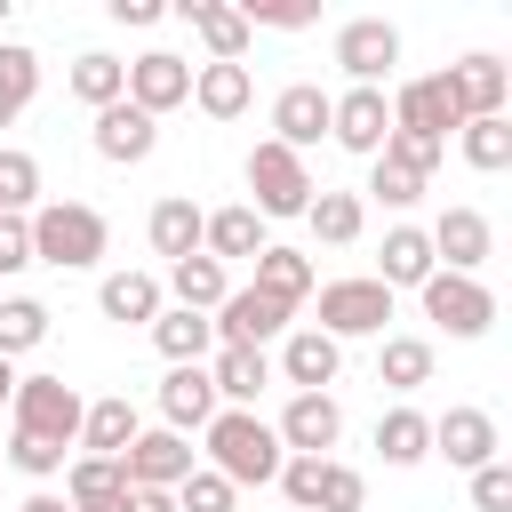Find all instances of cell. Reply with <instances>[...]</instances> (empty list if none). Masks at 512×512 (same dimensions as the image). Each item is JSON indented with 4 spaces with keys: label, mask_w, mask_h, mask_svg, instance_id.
I'll list each match as a JSON object with an SVG mask.
<instances>
[{
    "label": "cell",
    "mask_w": 512,
    "mask_h": 512,
    "mask_svg": "<svg viewBox=\"0 0 512 512\" xmlns=\"http://www.w3.org/2000/svg\"><path fill=\"white\" fill-rule=\"evenodd\" d=\"M200 440H208V448H200V456H208V472H216V480H232V488H272V480H280V464H288L280 432H272L256 408H216Z\"/></svg>",
    "instance_id": "cell-1"
},
{
    "label": "cell",
    "mask_w": 512,
    "mask_h": 512,
    "mask_svg": "<svg viewBox=\"0 0 512 512\" xmlns=\"http://www.w3.org/2000/svg\"><path fill=\"white\" fill-rule=\"evenodd\" d=\"M24 224H32V264H56V272H88L112 240V224L88 200H40Z\"/></svg>",
    "instance_id": "cell-2"
},
{
    "label": "cell",
    "mask_w": 512,
    "mask_h": 512,
    "mask_svg": "<svg viewBox=\"0 0 512 512\" xmlns=\"http://www.w3.org/2000/svg\"><path fill=\"white\" fill-rule=\"evenodd\" d=\"M280 496H288V512H368V480L336 456H288Z\"/></svg>",
    "instance_id": "cell-3"
},
{
    "label": "cell",
    "mask_w": 512,
    "mask_h": 512,
    "mask_svg": "<svg viewBox=\"0 0 512 512\" xmlns=\"http://www.w3.org/2000/svg\"><path fill=\"white\" fill-rule=\"evenodd\" d=\"M248 192H256L248 208H256V216L272 224V216H304L320 184H312V168H304V152H288V144H272V136H264V144L248 152Z\"/></svg>",
    "instance_id": "cell-4"
},
{
    "label": "cell",
    "mask_w": 512,
    "mask_h": 512,
    "mask_svg": "<svg viewBox=\"0 0 512 512\" xmlns=\"http://www.w3.org/2000/svg\"><path fill=\"white\" fill-rule=\"evenodd\" d=\"M80 408H88V400H80L64 376H16V400H8L16 432L56 440V448H72V440H80Z\"/></svg>",
    "instance_id": "cell-5"
},
{
    "label": "cell",
    "mask_w": 512,
    "mask_h": 512,
    "mask_svg": "<svg viewBox=\"0 0 512 512\" xmlns=\"http://www.w3.org/2000/svg\"><path fill=\"white\" fill-rule=\"evenodd\" d=\"M208 328H216V344H232V352H264L272 336L296 328V312H288L280 296H264V288H232V296L208 312Z\"/></svg>",
    "instance_id": "cell-6"
},
{
    "label": "cell",
    "mask_w": 512,
    "mask_h": 512,
    "mask_svg": "<svg viewBox=\"0 0 512 512\" xmlns=\"http://www.w3.org/2000/svg\"><path fill=\"white\" fill-rule=\"evenodd\" d=\"M384 320H392V288L384 280H328L320 288V336H384Z\"/></svg>",
    "instance_id": "cell-7"
},
{
    "label": "cell",
    "mask_w": 512,
    "mask_h": 512,
    "mask_svg": "<svg viewBox=\"0 0 512 512\" xmlns=\"http://www.w3.org/2000/svg\"><path fill=\"white\" fill-rule=\"evenodd\" d=\"M416 296H424V320L448 328V336H488L496 328V296L480 280H464V272H432Z\"/></svg>",
    "instance_id": "cell-8"
},
{
    "label": "cell",
    "mask_w": 512,
    "mask_h": 512,
    "mask_svg": "<svg viewBox=\"0 0 512 512\" xmlns=\"http://www.w3.org/2000/svg\"><path fill=\"white\" fill-rule=\"evenodd\" d=\"M424 240H432V264L440 272H464V280H480V264L496 256V232H488L480 208H440Z\"/></svg>",
    "instance_id": "cell-9"
},
{
    "label": "cell",
    "mask_w": 512,
    "mask_h": 512,
    "mask_svg": "<svg viewBox=\"0 0 512 512\" xmlns=\"http://www.w3.org/2000/svg\"><path fill=\"white\" fill-rule=\"evenodd\" d=\"M336 64L352 72V88H384L392 64H400V32H392L384 16H352V24L336 32Z\"/></svg>",
    "instance_id": "cell-10"
},
{
    "label": "cell",
    "mask_w": 512,
    "mask_h": 512,
    "mask_svg": "<svg viewBox=\"0 0 512 512\" xmlns=\"http://www.w3.org/2000/svg\"><path fill=\"white\" fill-rule=\"evenodd\" d=\"M328 136H336L344 152L376 160L384 136H392V104H384V88H344V96H328Z\"/></svg>",
    "instance_id": "cell-11"
},
{
    "label": "cell",
    "mask_w": 512,
    "mask_h": 512,
    "mask_svg": "<svg viewBox=\"0 0 512 512\" xmlns=\"http://www.w3.org/2000/svg\"><path fill=\"white\" fill-rule=\"evenodd\" d=\"M192 464H200V456H192V440H184V432H168V424H160V432H136V440L120 448V480H128V488H176Z\"/></svg>",
    "instance_id": "cell-12"
},
{
    "label": "cell",
    "mask_w": 512,
    "mask_h": 512,
    "mask_svg": "<svg viewBox=\"0 0 512 512\" xmlns=\"http://www.w3.org/2000/svg\"><path fill=\"white\" fill-rule=\"evenodd\" d=\"M272 432H280L288 456H328V448L344 440V408H336V392H296Z\"/></svg>",
    "instance_id": "cell-13"
},
{
    "label": "cell",
    "mask_w": 512,
    "mask_h": 512,
    "mask_svg": "<svg viewBox=\"0 0 512 512\" xmlns=\"http://www.w3.org/2000/svg\"><path fill=\"white\" fill-rule=\"evenodd\" d=\"M128 104L136 112H176V104H192V64L184 56H168V48H144L136 64H128Z\"/></svg>",
    "instance_id": "cell-14"
},
{
    "label": "cell",
    "mask_w": 512,
    "mask_h": 512,
    "mask_svg": "<svg viewBox=\"0 0 512 512\" xmlns=\"http://www.w3.org/2000/svg\"><path fill=\"white\" fill-rule=\"evenodd\" d=\"M392 104V128H416V136H456L464 128V112H456V96H448V80L440 72H424V80H400V96H384Z\"/></svg>",
    "instance_id": "cell-15"
},
{
    "label": "cell",
    "mask_w": 512,
    "mask_h": 512,
    "mask_svg": "<svg viewBox=\"0 0 512 512\" xmlns=\"http://www.w3.org/2000/svg\"><path fill=\"white\" fill-rule=\"evenodd\" d=\"M440 80H448V96H456L464 120H504V104H512V72H504L496 56H464V64H448Z\"/></svg>",
    "instance_id": "cell-16"
},
{
    "label": "cell",
    "mask_w": 512,
    "mask_h": 512,
    "mask_svg": "<svg viewBox=\"0 0 512 512\" xmlns=\"http://www.w3.org/2000/svg\"><path fill=\"white\" fill-rule=\"evenodd\" d=\"M264 248H272V240H264V216H256L248 200L200 216V256H216V264H256Z\"/></svg>",
    "instance_id": "cell-17"
},
{
    "label": "cell",
    "mask_w": 512,
    "mask_h": 512,
    "mask_svg": "<svg viewBox=\"0 0 512 512\" xmlns=\"http://www.w3.org/2000/svg\"><path fill=\"white\" fill-rule=\"evenodd\" d=\"M432 456H448L456 472L496 464V416H488V408H448V416H432Z\"/></svg>",
    "instance_id": "cell-18"
},
{
    "label": "cell",
    "mask_w": 512,
    "mask_h": 512,
    "mask_svg": "<svg viewBox=\"0 0 512 512\" xmlns=\"http://www.w3.org/2000/svg\"><path fill=\"white\" fill-rule=\"evenodd\" d=\"M320 136H328V88H320V80H288V88L272 96V144L304 152V144H320Z\"/></svg>",
    "instance_id": "cell-19"
},
{
    "label": "cell",
    "mask_w": 512,
    "mask_h": 512,
    "mask_svg": "<svg viewBox=\"0 0 512 512\" xmlns=\"http://www.w3.org/2000/svg\"><path fill=\"white\" fill-rule=\"evenodd\" d=\"M152 144H160V120H152V112H136L128 96L96 112V160H112V168H136V160H152Z\"/></svg>",
    "instance_id": "cell-20"
},
{
    "label": "cell",
    "mask_w": 512,
    "mask_h": 512,
    "mask_svg": "<svg viewBox=\"0 0 512 512\" xmlns=\"http://www.w3.org/2000/svg\"><path fill=\"white\" fill-rule=\"evenodd\" d=\"M336 368H344V344H336V336H320V328H288V336H280V376H288L296 392H328Z\"/></svg>",
    "instance_id": "cell-21"
},
{
    "label": "cell",
    "mask_w": 512,
    "mask_h": 512,
    "mask_svg": "<svg viewBox=\"0 0 512 512\" xmlns=\"http://www.w3.org/2000/svg\"><path fill=\"white\" fill-rule=\"evenodd\" d=\"M200 200L192 192H168V200H152V216H144V240H152V256H168V264H184V256H200Z\"/></svg>",
    "instance_id": "cell-22"
},
{
    "label": "cell",
    "mask_w": 512,
    "mask_h": 512,
    "mask_svg": "<svg viewBox=\"0 0 512 512\" xmlns=\"http://www.w3.org/2000/svg\"><path fill=\"white\" fill-rule=\"evenodd\" d=\"M216 408H224V400H216L208 368H168V376H160V424H168V432H208Z\"/></svg>",
    "instance_id": "cell-23"
},
{
    "label": "cell",
    "mask_w": 512,
    "mask_h": 512,
    "mask_svg": "<svg viewBox=\"0 0 512 512\" xmlns=\"http://www.w3.org/2000/svg\"><path fill=\"white\" fill-rule=\"evenodd\" d=\"M176 16L208 40V64H240V56H248V40H256V32H248V16H240V8H224V0H176Z\"/></svg>",
    "instance_id": "cell-24"
},
{
    "label": "cell",
    "mask_w": 512,
    "mask_h": 512,
    "mask_svg": "<svg viewBox=\"0 0 512 512\" xmlns=\"http://www.w3.org/2000/svg\"><path fill=\"white\" fill-rule=\"evenodd\" d=\"M152 344H160V360H168V368H208V352H216V328H208V312L160 304V320H152Z\"/></svg>",
    "instance_id": "cell-25"
},
{
    "label": "cell",
    "mask_w": 512,
    "mask_h": 512,
    "mask_svg": "<svg viewBox=\"0 0 512 512\" xmlns=\"http://www.w3.org/2000/svg\"><path fill=\"white\" fill-rule=\"evenodd\" d=\"M440 264H432V240H424V224H392L384 232V256H376V272L368 280H384V288H424Z\"/></svg>",
    "instance_id": "cell-26"
},
{
    "label": "cell",
    "mask_w": 512,
    "mask_h": 512,
    "mask_svg": "<svg viewBox=\"0 0 512 512\" xmlns=\"http://www.w3.org/2000/svg\"><path fill=\"white\" fill-rule=\"evenodd\" d=\"M192 104H200L208 120H240V112L256 104L248 64H192Z\"/></svg>",
    "instance_id": "cell-27"
},
{
    "label": "cell",
    "mask_w": 512,
    "mask_h": 512,
    "mask_svg": "<svg viewBox=\"0 0 512 512\" xmlns=\"http://www.w3.org/2000/svg\"><path fill=\"white\" fill-rule=\"evenodd\" d=\"M208 384H216L224 408H256V392L272 384V360H264V352H232V344H216V352H208Z\"/></svg>",
    "instance_id": "cell-28"
},
{
    "label": "cell",
    "mask_w": 512,
    "mask_h": 512,
    "mask_svg": "<svg viewBox=\"0 0 512 512\" xmlns=\"http://www.w3.org/2000/svg\"><path fill=\"white\" fill-rule=\"evenodd\" d=\"M136 432H144V424H136V400H128V392H104V400L80 408V448H88V456H120Z\"/></svg>",
    "instance_id": "cell-29"
},
{
    "label": "cell",
    "mask_w": 512,
    "mask_h": 512,
    "mask_svg": "<svg viewBox=\"0 0 512 512\" xmlns=\"http://www.w3.org/2000/svg\"><path fill=\"white\" fill-rule=\"evenodd\" d=\"M96 312H104V320H120V328H128V320H136V328H152V320H160V280H152V272H104Z\"/></svg>",
    "instance_id": "cell-30"
},
{
    "label": "cell",
    "mask_w": 512,
    "mask_h": 512,
    "mask_svg": "<svg viewBox=\"0 0 512 512\" xmlns=\"http://www.w3.org/2000/svg\"><path fill=\"white\" fill-rule=\"evenodd\" d=\"M304 224H312V240H328V248H352L360 240V224H368V200L360 192H312V208H304Z\"/></svg>",
    "instance_id": "cell-31"
},
{
    "label": "cell",
    "mask_w": 512,
    "mask_h": 512,
    "mask_svg": "<svg viewBox=\"0 0 512 512\" xmlns=\"http://www.w3.org/2000/svg\"><path fill=\"white\" fill-rule=\"evenodd\" d=\"M248 288H264V296H280V304L296 312V304L312 296V256H304V248H280V240H272V248L256 256V280H248Z\"/></svg>",
    "instance_id": "cell-32"
},
{
    "label": "cell",
    "mask_w": 512,
    "mask_h": 512,
    "mask_svg": "<svg viewBox=\"0 0 512 512\" xmlns=\"http://www.w3.org/2000/svg\"><path fill=\"white\" fill-rule=\"evenodd\" d=\"M168 296H176L184 312H216V304L232 296V280H224L216 256H184V264H168Z\"/></svg>",
    "instance_id": "cell-33"
},
{
    "label": "cell",
    "mask_w": 512,
    "mask_h": 512,
    "mask_svg": "<svg viewBox=\"0 0 512 512\" xmlns=\"http://www.w3.org/2000/svg\"><path fill=\"white\" fill-rule=\"evenodd\" d=\"M72 96H80L88 112H104V104H120V96H128V64H120V56H104V48H88V56H72Z\"/></svg>",
    "instance_id": "cell-34"
},
{
    "label": "cell",
    "mask_w": 512,
    "mask_h": 512,
    "mask_svg": "<svg viewBox=\"0 0 512 512\" xmlns=\"http://www.w3.org/2000/svg\"><path fill=\"white\" fill-rule=\"evenodd\" d=\"M376 384H392V392L432 384V344H424V336H384V344H376Z\"/></svg>",
    "instance_id": "cell-35"
},
{
    "label": "cell",
    "mask_w": 512,
    "mask_h": 512,
    "mask_svg": "<svg viewBox=\"0 0 512 512\" xmlns=\"http://www.w3.org/2000/svg\"><path fill=\"white\" fill-rule=\"evenodd\" d=\"M376 448H384V464H424L432 456V416H416V408H392V416H376Z\"/></svg>",
    "instance_id": "cell-36"
},
{
    "label": "cell",
    "mask_w": 512,
    "mask_h": 512,
    "mask_svg": "<svg viewBox=\"0 0 512 512\" xmlns=\"http://www.w3.org/2000/svg\"><path fill=\"white\" fill-rule=\"evenodd\" d=\"M48 344V304L40 296H0V360Z\"/></svg>",
    "instance_id": "cell-37"
},
{
    "label": "cell",
    "mask_w": 512,
    "mask_h": 512,
    "mask_svg": "<svg viewBox=\"0 0 512 512\" xmlns=\"http://www.w3.org/2000/svg\"><path fill=\"white\" fill-rule=\"evenodd\" d=\"M32 96H40V56H32L24 40H0V128H8Z\"/></svg>",
    "instance_id": "cell-38"
},
{
    "label": "cell",
    "mask_w": 512,
    "mask_h": 512,
    "mask_svg": "<svg viewBox=\"0 0 512 512\" xmlns=\"http://www.w3.org/2000/svg\"><path fill=\"white\" fill-rule=\"evenodd\" d=\"M456 152H464L480 176L512 168V120H464V128H456Z\"/></svg>",
    "instance_id": "cell-39"
},
{
    "label": "cell",
    "mask_w": 512,
    "mask_h": 512,
    "mask_svg": "<svg viewBox=\"0 0 512 512\" xmlns=\"http://www.w3.org/2000/svg\"><path fill=\"white\" fill-rule=\"evenodd\" d=\"M40 208V160L0 144V216H32Z\"/></svg>",
    "instance_id": "cell-40"
},
{
    "label": "cell",
    "mask_w": 512,
    "mask_h": 512,
    "mask_svg": "<svg viewBox=\"0 0 512 512\" xmlns=\"http://www.w3.org/2000/svg\"><path fill=\"white\" fill-rule=\"evenodd\" d=\"M440 152H448L440 136H416V128H392L376 160H392V168H408V176H424V184H432V168H440Z\"/></svg>",
    "instance_id": "cell-41"
},
{
    "label": "cell",
    "mask_w": 512,
    "mask_h": 512,
    "mask_svg": "<svg viewBox=\"0 0 512 512\" xmlns=\"http://www.w3.org/2000/svg\"><path fill=\"white\" fill-rule=\"evenodd\" d=\"M232 496H240V488H232V480H216L208 464H192V472L176 480V512H232Z\"/></svg>",
    "instance_id": "cell-42"
},
{
    "label": "cell",
    "mask_w": 512,
    "mask_h": 512,
    "mask_svg": "<svg viewBox=\"0 0 512 512\" xmlns=\"http://www.w3.org/2000/svg\"><path fill=\"white\" fill-rule=\"evenodd\" d=\"M368 200L416 208V200H424V176H408V168H392V160H368Z\"/></svg>",
    "instance_id": "cell-43"
},
{
    "label": "cell",
    "mask_w": 512,
    "mask_h": 512,
    "mask_svg": "<svg viewBox=\"0 0 512 512\" xmlns=\"http://www.w3.org/2000/svg\"><path fill=\"white\" fill-rule=\"evenodd\" d=\"M8 464H16L24 480H56V472H64V448H56V440H32V432H16V440H8Z\"/></svg>",
    "instance_id": "cell-44"
},
{
    "label": "cell",
    "mask_w": 512,
    "mask_h": 512,
    "mask_svg": "<svg viewBox=\"0 0 512 512\" xmlns=\"http://www.w3.org/2000/svg\"><path fill=\"white\" fill-rule=\"evenodd\" d=\"M472 504H480V512H512V464H504V456L472 472Z\"/></svg>",
    "instance_id": "cell-45"
},
{
    "label": "cell",
    "mask_w": 512,
    "mask_h": 512,
    "mask_svg": "<svg viewBox=\"0 0 512 512\" xmlns=\"http://www.w3.org/2000/svg\"><path fill=\"white\" fill-rule=\"evenodd\" d=\"M240 16H248V32H256V24H272V32H304L320 8H304V0H272V8H240Z\"/></svg>",
    "instance_id": "cell-46"
},
{
    "label": "cell",
    "mask_w": 512,
    "mask_h": 512,
    "mask_svg": "<svg viewBox=\"0 0 512 512\" xmlns=\"http://www.w3.org/2000/svg\"><path fill=\"white\" fill-rule=\"evenodd\" d=\"M24 264H32V224L0 216V272H24Z\"/></svg>",
    "instance_id": "cell-47"
},
{
    "label": "cell",
    "mask_w": 512,
    "mask_h": 512,
    "mask_svg": "<svg viewBox=\"0 0 512 512\" xmlns=\"http://www.w3.org/2000/svg\"><path fill=\"white\" fill-rule=\"evenodd\" d=\"M120 512H176V488H128Z\"/></svg>",
    "instance_id": "cell-48"
},
{
    "label": "cell",
    "mask_w": 512,
    "mask_h": 512,
    "mask_svg": "<svg viewBox=\"0 0 512 512\" xmlns=\"http://www.w3.org/2000/svg\"><path fill=\"white\" fill-rule=\"evenodd\" d=\"M168 8L160 0H112V24H160Z\"/></svg>",
    "instance_id": "cell-49"
},
{
    "label": "cell",
    "mask_w": 512,
    "mask_h": 512,
    "mask_svg": "<svg viewBox=\"0 0 512 512\" xmlns=\"http://www.w3.org/2000/svg\"><path fill=\"white\" fill-rule=\"evenodd\" d=\"M16 512H72V504H64V496H56V488H32V496H24V504H16Z\"/></svg>",
    "instance_id": "cell-50"
},
{
    "label": "cell",
    "mask_w": 512,
    "mask_h": 512,
    "mask_svg": "<svg viewBox=\"0 0 512 512\" xmlns=\"http://www.w3.org/2000/svg\"><path fill=\"white\" fill-rule=\"evenodd\" d=\"M16 400V360H0V408Z\"/></svg>",
    "instance_id": "cell-51"
},
{
    "label": "cell",
    "mask_w": 512,
    "mask_h": 512,
    "mask_svg": "<svg viewBox=\"0 0 512 512\" xmlns=\"http://www.w3.org/2000/svg\"><path fill=\"white\" fill-rule=\"evenodd\" d=\"M0 24H8V0H0Z\"/></svg>",
    "instance_id": "cell-52"
}]
</instances>
